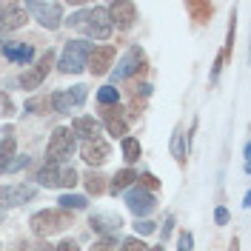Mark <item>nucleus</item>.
Here are the masks:
<instances>
[{
	"label": "nucleus",
	"instance_id": "1",
	"mask_svg": "<svg viewBox=\"0 0 251 251\" xmlns=\"http://www.w3.org/2000/svg\"><path fill=\"white\" fill-rule=\"evenodd\" d=\"M69 26H75V29H83L89 37L94 40H109L111 37V20L106 15V9H83L77 15L69 17Z\"/></svg>",
	"mask_w": 251,
	"mask_h": 251
},
{
	"label": "nucleus",
	"instance_id": "2",
	"mask_svg": "<svg viewBox=\"0 0 251 251\" xmlns=\"http://www.w3.org/2000/svg\"><path fill=\"white\" fill-rule=\"evenodd\" d=\"M29 226L37 237H49V234H57L63 228H69L72 226V214L63 211V208H46V211L31 214Z\"/></svg>",
	"mask_w": 251,
	"mask_h": 251
},
{
	"label": "nucleus",
	"instance_id": "3",
	"mask_svg": "<svg viewBox=\"0 0 251 251\" xmlns=\"http://www.w3.org/2000/svg\"><path fill=\"white\" fill-rule=\"evenodd\" d=\"M92 43L89 40H69L66 49H63L60 54V63H57V69H60L63 75H77L86 69V63H89V54H92Z\"/></svg>",
	"mask_w": 251,
	"mask_h": 251
},
{
	"label": "nucleus",
	"instance_id": "4",
	"mask_svg": "<svg viewBox=\"0 0 251 251\" xmlns=\"http://www.w3.org/2000/svg\"><path fill=\"white\" fill-rule=\"evenodd\" d=\"M37 183L46 188H72L77 183V172L72 166H60V163H46L37 172Z\"/></svg>",
	"mask_w": 251,
	"mask_h": 251
},
{
	"label": "nucleus",
	"instance_id": "5",
	"mask_svg": "<svg viewBox=\"0 0 251 251\" xmlns=\"http://www.w3.org/2000/svg\"><path fill=\"white\" fill-rule=\"evenodd\" d=\"M75 151V134L72 128H54V134L49 137V146H46V163H60L63 157H69Z\"/></svg>",
	"mask_w": 251,
	"mask_h": 251
},
{
	"label": "nucleus",
	"instance_id": "6",
	"mask_svg": "<svg viewBox=\"0 0 251 251\" xmlns=\"http://www.w3.org/2000/svg\"><path fill=\"white\" fill-rule=\"evenodd\" d=\"M143 69H146V51H143L140 46H131L123 57H120L117 69L111 72V77H114V83H120V80H128L131 75H140Z\"/></svg>",
	"mask_w": 251,
	"mask_h": 251
},
{
	"label": "nucleus",
	"instance_id": "7",
	"mask_svg": "<svg viewBox=\"0 0 251 251\" xmlns=\"http://www.w3.org/2000/svg\"><path fill=\"white\" fill-rule=\"evenodd\" d=\"M86 97H89V89L86 86H72L66 92H54L49 103H51V109L60 111V114H72L75 109H80L86 103Z\"/></svg>",
	"mask_w": 251,
	"mask_h": 251
},
{
	"label": "nucleus",
	"instance_id": "8",
	"mask_svg": "<svg viewBox=\"0 0 251 251\" xmlns=\"http://www.w3.org/2000/svg\"><path fill=\"white\" fill-rule=\"evenodd\" d=\"M26 12L34 15V20L40 23V26H46V29H57L63 23V6L60 3H26Z\"/></svg>",
	"mask_w": 251,
	"mask_h": 251
},
{
	"label": "nucleus",
	"instance_id": "9",
	"mask_svg": "<svg viewBox=\"0 0 251 251\" xmlns=\"http://www.w3.org/2000/svg\"><path fill=\"white\" fill-rule=\"evenodd\" d=\"M51 66H54V51L49 49V51L40 54V60L34 63L29 72L20 75V86H23V89H37V86H43V80H46V75H49Z\"/></svg>",
	"mask_w": 251,
	"mask_h": 251
},
{
	"label": "nucleus",
	"instance_id": "10",
	"mask_svg": "<svg viewBox=\"0 0 251 251\" xmlns=\"http://www.w3.org/2000/svg\"><path fill=\"white\" fill-rule=\"evenodd\" d=\"M106 15H109L111 26H117V29H131L134 20H137V6L128 3V0H117V3H111L109 9H106Z\"/></svg>",
	"mask_w": 251,
	"mask_h": 251
},
{
	"label": "nucleus",
	"instance_id": "11",
	"mask_svg": "<svg viewBox=\"0 0 251 251\" xmlns=\"http://www.w3.org/2000/svg\"><path fill=\"white\" fill-rule=\"evenodd\" d=\"M126 205H128L131 214H137V220H140V217H146V214L154 211V197H151L149 191H143L140 186H134V188L126 191Z\"/></svg>",
	"mask_w": 251,
	"mask_h": 251
},
{
	"label": "nucleus",
	"instance_id": "12",
	"mask_svg": "<svg viewBox=\"0 0 251 251\" xmlns=\"http://www.w3.org/2000/svg\"><path fill=\"white\" fill-rule=\"evenodd\" d=\"M20 26H26V9L17 3H0V34L3 31H15Z\"/></svg>",
	"mask_w": 251,
	"mask_h": 251
},
{
	"label": "nucleus",
	"instance_id": "13",
	"mask_svg": "<svg viewBox=\"0 0 251 251\" xmlns=\"http://www.w3.org/2000/svg\"><path fill=\"white\" fill-rule=\"evenodd\" d=\"M37 194V188L29 186V183H9V186L0 188V203L3 205H20L26 203V200H31Z\"/></svg>",
	"mask_w": 251,
	"mask_h": 251
},
{
	"label": "nucleus",
	"instance_id": "14",
	"mask_svg": "<svg viewBox=\"0 0 251 251\" xmlns=\"http://www.w3.org/2000/svg\"><path fill=\"white\" fill-rule=\"evenodd\" d=\"M80 154H83V160H86L89 166H103V163L111 157V149H109V143L103 140V137H94V140L83 143Z\"/></svg>",
	"mask_w": 251,
	"mask_h": 251
},
{
	"label": "nucleus",
	"instance_id": "15",
	"mask_svg": "<svg viewBox=\"0 0 251 251\" xmlns=\"http://www.w3.org/2000/svg\"><path fill=\"white\" fill-rule=\"evenodd\" d=\"M111 60H114V46H94L86 66H89L92 75H106L109 66H111Z\"/></svg>",
	"mask_w": 251,
	"mask_h": 251
},
{
	"label": "nucleus",
	"instance_id": "16",
	"mask_svg": "<svg viewBox=\"0 0 251 251\" xmlns=\"http://www.w3.org/2000/svg\"><path fill=\"white\" fill-rule=\"evenodd\" d=\"M103 120H106V128H109L111 137H120L123 140L126 131H128V120H126V114L120 106H109V109H103Z\"/></svg>",
	"mask_w": 251,
	"mask_h": 251
},
{
	"label": "nucleus",
	"instance_id": "17",
	"mask_svg": "<svg viewBox=\"0 0 251 251\" xmlns=\"http://www.w3.org/2000/svg\"><path fill=\"white\" fill-rule=\"evenodd\" d=\"M92 228L103 237H114L123 228V220H120V214H106V211H100V214H92Z\"/></svg>",
	"mask_w": 251,
	"mask_h": 251
},
{
	"label": "nucleus",
	"instance_id": "18",
	"mask_svg": "<svg viewBox=\"0 0 251 251\" xmlns=\"http://www.w3.org/2000/svg\"><path fill=\"white\" fill-rule=\"evenodd\" d=\"M3 57L12 63H31L34 57V49L29 43H20V40H12V43H6L3 46Z\"/></svg>",
	"mask_w": 251,
	"mask_h": 251
},
{
	"label": "nucleus",
	"instance_id": "19",
	"mask_svg": "<svg viewBox=\"0 0 251 251\" xmlns=\"http://www.w3.org/2000/svg\"><path fill=\"white\" fill-rule=\"evenodd\" d=\"M72 134H80V137H86V140H94V137L100 134V123H97L94 117H77V120L72 123Z\"/></svg>",
	"mask_w": 251,
	"mask_h": 251
},
{
	"label": "nucleus",
	"instance_id": "20",
	"mask_svg": "<svg viewBox=\"0 0 251 251\" xmlns=\"http://www.w3.org/2000/svg\"><path fill=\"white\" fill-rule=\"evenodd\" d=\"M3 134H6V137L0 143V174L9 169V163H12V157H15V149H17L15 137H12V128H6Z\"/></svg>",
	"mask_w": 251,
	"mask_h": 251
},
{
	"label": "nucleus",
	"instance_id": "21",
	"mask_svg": "<svg viewBox=\"0 0 251 251\" xmlns=\"http://www.w3.org/2000/svg\"><path fill=\"white\" fill-rule=\"evenodd\" d=\"M134 180H137V174L131 172V169H123V172H117L114 174V177H111V194H120V191H126V188L131 186V183H134Z\"/></svg>",
	"mask_w": 251,
	"mask_h": 251
},
{
	"label": "nucleus",
	"instance_id": "22",
	"mask_svg": "<svg viewBox=\"0 0 251 251\" xmlns=\"http://www.w3.org/2000/svg\"><path fill=\"white\" fill-rule=\"evenodd\" d=\"M186 9H188V15L194 17L197 23H205V20L211 17V12H214V6H211V3H197V0H188Z\"/></svg>",
	"mask_w": 251,
	"mask_h": 251
},
{
	"label": "nucleus",
	"instance_id": "23",
	"mask_svg": "<svg viewBox=\"0 0 251 251\" xmlns=\"http://www.w3.org/2000/svg\"><path fill=\"white\" fill-rule=\"evenodd\" d=\"M172 157L180 166H186V134H183L180 128L172 134Z\"/></svg>",
	"mask_w": 251,
	"mask_h": 251
},
{
	"label": "nucleus",
	"instance_id": "24",
	"mask_svg": "<svg viewBox=\"0 0 251 251\" xmlns=\"http://www.w3.org/2000/svg\"><path fill=\"white\" fill-rule=\"evenodd\" d=\"M83 180H86V188H89V194H94V197L106 191V177H103L100 172H89L86 177H83Z\"/></svg>",
	"mask_w": 251,
	"mask_h": 251
},
{
	"label": "nucleus",
	"instance_id": "25",
	"mask_svg": "<svg viewBox=\"0 0 251 251\" xmlns=\"http://www.w3.org/2000/svg\"><path fill=\"white\" fill-rule=\"evenodd\" d=\"M123 157H126V163H137L140 160V140L123 137Z\"/></svg>",
	"mask_w": 251,
	"mask_h": 251
},
{
	"label": "nucleus",
	"instance_id": "26",
	"mask_svg": "<svg viewBox=\"0 0 251 251\" xmlns=\"http://www.w3.org/2000/svg\"><path fill=\"white\" fill-rule=\"evenodd\" d=\"M57 203H60L63 211H80V208H86V197H80V194H63Z\"/></svg>",
	"mask_w": 251,
	"mask_h": 251
},
{
	"label": "nucleus",
	"instance_id": "27",
	"mask_svg": "<svg viewBox=\"0 0 251 251\" xmlns=\"http://www.w3.org/2000/svg\"><path fill=\"white\" fill-rule=\"evenodd\" d=\"M117 100H120V92H117L114 86H103V89L97 92V103L106 106V109H109V106H117Z\"/></svg>",
	"mask_w": 251,
	"mask_h": 251
},
{
	"label": "nucleus",
	"instance_id": "28",
	"mask_svg": "<svg viewBox=\"0 0 251 251\" xmlns=\"http://www.w3.org/2000/svg\"><path fill=\"white\" fill-rule=\"evenodd\" d=\"M51 109V103H49V97H34L26 103V111H34V114H49Z\"/></svg>",
	"mask_w": 251,
	"mask_h": 251
},
{
	"label": "nucleus",
	"instance_id": "29",
	"mask_svg": "<svg viewBox=\"0 0 251 251\" xmlns=\"http://www.w3.org/2000/svg\"><path fill=\"white\" fill-rule=\"evenodd\" d=\"M137 180H140V188H143V191H149V194L160 188V180H157V177H154L151 172H143V174H137Z\"/></svg>",
	"mask_w": 251,
	"mask_h": 251
},
{
	"label": "nucleus",
	"instance_id": "30",
	"mask_svg": "<svg viewBox=\"0 0 251 251\" xmlns=\"http://www.w3.org/2000/svg\"><path fill=\"white\" fill-rule=\"evenodd\" d=\"M89 251H117V243H114V237H100V240H94Z\"/></svg>",
	"mask_w": 251,
	"mask_h": 251
},
{
	"label": "nucleus",
	"instance_id": "31",
	"mask_svg": "<svg viewBox=\"0 0 251 251\" xmlns=\"http://www.w3.org/2000/svg\"><path fill=\"white\" fill-rule=\"evenodd\" d=\"M120 251H149V246L143 243L140 237H128V240H123Z\"/></svg>",
	"mask_w": 251,
	"mask_h": 251
},
{
	"label": "nucleus",
	"instance_id": "32",
	"mask_svg": "<svg viewBox=\"0 0 251 251\" xmlns=\"http://www.w3.org/2000/svg\"><path fill=\"white\" fill-rule=\"evenodd\" d=\"M154 228H157V223H151V220H137V223H134V231H137V237L151 234Z\"/></svg>",
	"mask_w": 251,
	"mask_h": 251
},
{
	"label": "nucleus",
	"instance_id": "33",
	"mask_svg": "<svg viewBox=\"0 0 251 251\" xmlns=\"http://www.w3.org/2000/svg\"><path fill=\"white\" fill-rule=\"evenodd\" d=\"M177 246H180V251H191V246H194V237L188 234V231H183V234H180V243H177Z\"/></svg>",
	"mask_w": 251,
	"mask_h": 251
},
{
	"label": "nucleus",
	"instance_id": "34",
	"mask_svg": "<svg viewBox=\"0 0 251 251\" xmlns=\"http://www.w3.org/2000/svg\"><path fill=\"white\" fill-rule=\"evenodd\" d=\"M23 166H29V157H17V160H12V163H9V169H6V172H20V169H23Z\"/></svg>",
	"mask_w": 251,
	"mask_h": 251
},
{
	"label": "nucleus",
	"instance_id": "35",
	"mask_svg": "<svg viewBox=\"0 0 251 251\" xmlns=\"http://www.w3.org/2000/svg\"><path fill=\"white\" fill-rule=\"evenodd\" d=\"M214 220H217V226H226V223H228V211L220 205L217 211H214Z\"/></svg>",
	"mask_w": 251,
	"mask_h": 251
},
{
	"label": "nucleus",
	"instance_id": "36",
	"mask_svg": "<svg viewBox=\"0 0 251 251\" xmlns=\"http://www.w3.org/2000/svg\"><path fill=\"white\" fill-rule=\"evenodd\" d=\"M54 251H80L77 243H72V240H63L60 246H54Z\"/></svg>",
	"mask_w": 251,
	"mask_h": 251
},
{
	"label": "nucleus",
	"instance_id": "37",
	"mask_svg": "<svg viewBox=\"0 0 251 251\" xmlns=\"http://www.w3.org/2000/svg\"><path fill=\"white\" fill-rule=\"evenodd\" d=\"M0 106H3V114H15V111H12V100H9V97H0Z\"/></svg>",
	"mask_w": 251,
	"mask_h": 251
},
{
	"label": "nucleus",
	"instance_id": "38",
	"mask_svg": "<svg viewBox=\"0 0 251 251\" xmlns=\"http://www.w3.org/2000/svg\"><path fill=\"white\" fill-rule=\"evenodd\" d=\"M31 251H54V246H51V243H34Z\"/></svg>",
	"mask_w": 251,
	"mask_h": 251
},
{
	"label": "nucleus",
	"instance_id": "39",
	"mask_svg": "<svg viewBox=\"0 0 251 251\" xmlns=\"http://www.w3.org/2000/svg\"><path fill=\"white\" fill-rule=\"evenodd\" d=\"M172 226H174V217H169V220H166V226H163V240L172 234Z\"/></svg>",
	"mask_w": 251,
	"mask_h": 251
},
{
	"label": "nucleus",
	"instance_id": "40",
	"mask_svg": "<svg viewBox=\"0 0 251 251\" xmlns=\"http://www.w3.org/2000/svg\"><path fill=\"white\" fill-rule=\"evenodd\" d=\"M231 251H240V240H237V237L231 240Z\"/></svg>",
	"mask_w": 251,
	"mask_h": 251
},
{
	"label": "nucleus",
	"instance_id": "41",
	"mask_svg": "<svg viewBox=\"0 0 251 251\" xmlns=\"http://www.w3.org/2000/svg\"><path fill=\"white\" fill-rule=\"evenodd\" d=\"M149 251H163V246H160V249H149Z\"/></svg>",
	"mask_w": 251,
	"mask_h": 251
}]
</instances>
